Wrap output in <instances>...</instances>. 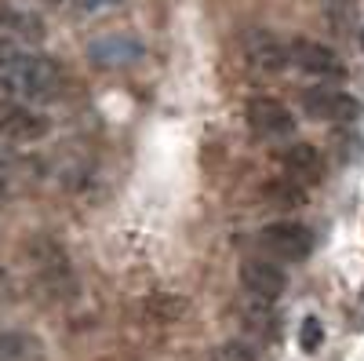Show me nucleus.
<instances>
[{
    "mask_svg": "<svg viewBox=\"0 0 364 361\" xmlns=\"http://www.w3.org/2000/svg\"><path fill=\"white\" fill-rule=\"evenodd\" d=\"M0 92L18 103H55L63 95V70L41 51L4 44L0 48Z\"/></svg>",
    "mask_w": 364,
    "mask_h": 361,
    "instance_id": "f257e3e1",
    "label": "nucleus"
},
{
    "mask_svg": "<svg viewBox=\"0 0 364 361\" xmlns=\"http://www.w3.org/2000/svg\"><path fill=\"white\" fill-rule=\"evenodd\" d=\"M240 58H245V66L259 77H277L281 70L291 66L288 44L277 33H269V29H248V33L240 37Z\"/></svg>",
    "mask_w": 364,
    "mask_h": 361,
    "instance_id": "f03ea898",
    "label": "nucleus"
},
{
    "mask_svg": "<svg viewBox=\"0 0 364 361\" xmlns=\"http://www.w3.org/2000/svg\"><path fill=\"white\" fill-rule=\"evenodd\" d=\"M302 113L310 120H324V125H339V128H350L353 120L360 117V103L339 88H306L302 92Z\"/></svg>",
    "mask_w": 364,
    "mask_h": 361,
    "instance_id": "7ed1b4c3",
    "label": "nucleus"
},
{
    "mask_svg": "<svg viewBox=\"0 0 364 361\" xmlns=\"http://www.w3.org/2000/svg\"><path fill=\"white\" fill-rule=\"evenodd\" d=\"M259 245L273 263H302L314 252V230L302 223H269L259 234Z\"/></svg>",
    "mask_w": 364,
    "mask_h": 361,
    "instance_id": "20e7f679",
    "label": "nucleus"
},
{
    "mask_svg": "<svg viewBox=\"0 0 364 361\" xmlns=\"http://www.w3.org/2000/svg\"><path fill=\"white\" fill-rule=\"evenodd\" d=\"M51 132V120L37 113L29 103L18 99H0V139L4 142H41Z\"/></svg>",
    "mask_w": 364,
    "mask_h": 361,
    "instance_id": "39448f33",
    "label": "nucleus"
},
{
    "mask_svg": "<svg viewBox=\"0 0 364 361\" xmlns=\"http://www.w3.org/2000/svg\"><path fill=\"white\" fill-rule=\"evenodd\" d=\"M245 120H248V128L266 139V142H277V139H288L295 135V113L281 103V99H273V95H255L248 106H245Z\"/></svg>",
    "mask_w": 364,
    "mask_h": 361,
    "instance_id": "423d86ee",
    "label": "nucleus"
},
{
    "mask_svg": "<svg viewBox=\"0 0 364 361\" xmlns=\"http://www.w3.org/2000/svg\"><path fill=\"white\" fill-rule=\"evenodd\" d=\"M146 44L135 33H102L87 44V63L99 70H128L142 63Z\"/></svg>",
    "mask_w": 364,
    "mask_h": 361,
    "instance_id": "0eeeda50",
    "label": "nucleus"
},
{
    "mask_svg": "<svg viewBox=\"0 0 364 361\" xmlns=\"http://www.w3.org/2000/svg\"><path fill=\"white\" fill-rule=\"evenodd\" d=\"M237 281L255 299V303H273V299H281L284 288H288V274L273 259H248V263H240Z\"/></svg>",
    "mask_w": 364,
    "mask_h": 361,
    "instance_id": "6e6552de",
    "label": "nucleus"
},
{
    "mask_svg": "<svg viewBox=\"0 0 364 361\" xmlns=\"http://www.w3.org/2000/svg\"><path fill=\"white\" fill-rule=\"evenodd\" d=\"M288 51H291V66H299L302 73H310V77H321V80H343L346 77L343 58L328 44H317L310 37H295L288 44Z\"/></svg>",
    "mask_w": 364,
    "mask_h": 361,
    "instance_id": "1a4fd4ad",
    "label": "nucleus"
},
{
    "mask_svg": "<svg viewBox=\"0 0 364 361\" xmlns=\"http://www.w3.org/2000/svg\"><path fill=\"white\" fill-rule=\"evenodd\" d=\"M29 259H33V278L51 288V292H63V288H73V274H70V259L66 252L51 245V241L37 237L33 248H29Z\"/></svg>",
    "mask_w": 364,
    "mask_h": 361,
    "instance_id": "9d476101",
    "label": "nucleus"
},
{
    "mask_svg": "<svg viewBox=\"0 0 364 361\" xmlns=\"http://www.w3.org/2000/svg\"><path fill=\"white\" fill-rule=\"evenodd\" d=\"M281 172L295 179L299 187H314L324 175V154L314 142H291L281 150Z\"/></svg>",
    "mask_w": 364,
    "mask_h": 361,
    "instance_id": "9b49d317",
    "label": "nucleus"
},
{
    "mask_svg": "<svg viewBox=\"0 0 364 361\" xmlns=\"http://www.w3.org/2000/svg\"><path fill=\"white\" fill-rule=\"evenodd\" d=\"M44 343L33 333H18V328H4L0 333V361H41Z\"/></svg>",
    "mask_w": 364,
    "mask_h": 361,
    "instance_id": "f8f14e48",
    "label": "nucleus"
},
{
    "mask_svg": "<svg viewBox=\"0 0 364 361\" xmlns=\"http://www.w3.org/2000/svg\"><path fill=\"white\" fill-rule=\"evenodd\" d=\"M273 204H281V208H295V204H302L306 201V190H302L295 179H273V183H266V190H262Z\"/></svg>",
    "mask_w": 364,
    "mask_h": 361,
    "instance_id": "ddd939ff",
    "label": "nucleus"
},
{
    "mask_svg": "<svg viewBox=\"0 0 364 361\" xmlns=\"http://www.w3.org/2000/svg\"><path fill=\"white\" fill-rule=\"evenodd\" d=\"M117 8H124V0H66L63 11L70 19H99V15H109Z\"/></svg>",
    "mask_w": 364,
    "mask_h": 361,
    "instance_id": "4468645a",
    "label": "nucleus"
},
{
    "mask_svg": "<svg viewBox=\"0 0 364 361\" xmlns=\"http://www.w3.org/2000/svg\"><path fill=\"white\" fill-rule=\"evenodd\" d=\"M321 11H324V19L331 26L339 29V33H350V29H353V4H350V0H324Z\"/></svg>",
    "mask_w": 364,
    "mask_h": 361,
    "instance_id": "2eb2a0df",
    "label": "nucleus"
},
{
    "mask_svg": "<svg viewBox=\"0 0 364 361\" xmlns=\"http://www.w3.org/2000/svg\"><path fill=\"white\" fill-rule=\"evenodd\" d=\"M331 146H336V157H339L343 164H350V161L360 157V135H357V132L339 128L336 135H331Z\"/></svg>",
    "mask_w": 364,
    "mask_h": 361,
    "instance_id": "dca6fc26",
    "label": "nucleus"
},
{
    "mask_svg": "<svg viewBox=\"0 0 364 361\" xmlns=\"http://www.w3.org/2000/svg\"><path fill=\"white\" fill-rule=\"evenodd\" d=\"M208 361H255V347L245 343V340H230V343H223V347L211 350Z\"/></svg>",
    "mask_w": 364,
    "mask_h": 361,
    "instance_id": "f3484780",
    "label": "nucleus"
},
{
    "mask_svg": "<svg viewBox=\"0 0 364 361\" xmlns=\"http://www.w3.org/2000/svg\"><path fill=\"white\" fill-rule=\"evenodd\" d=\"M321 340H324V328H321L317 318H306V321L299 325V347L306 350V354H317L321 350Z\"/></svg>",
    "mask_w": 364,
    "mask_h": 361,
    "instance_id": "a211bd4d",
    "label": "nucleus"
},
{
    "mask_svg": "<svg viewBox=\"0 0 364 361\" xmlns=\"http://www.w3.org/2000/svg\"><path fill=\"white\" fill-rule=\"evenodd\" d=\"M11 175H15V161H11L8 150H0V187L11 183Z\"/></svg>",
    "mask_w": 364,
    "mask_h": 361,
    "instance_id": "6ab92c4d",
    "label": "nucleus"
}]
</instances>
